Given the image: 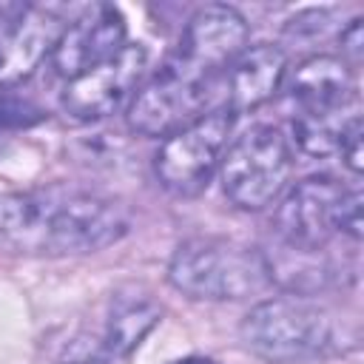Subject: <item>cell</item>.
<instances>
[{"mask_svg": "<svg viewBox=\"0 0 364 364\" xmlns=\"http://www.w3.org/2000/svg\"><path fill=\"white\" fill-rule=\"evenodd\" d=\"M128 233L114 199L68 188L0 193V245L34 256L97 253Z\"/></svg>", "mask_w": 364, "mask_h": 364, "instance_id": "cell-1", "label": "cell"}, {"mask_svg": "<svg viewBox=\"0 0 364 364\" xmlns=\"http://www.w3.org/2000/svg\"><path fill=\"white\" fill-rule=\"evenodd\" d=\"M168 282L202 301H239L262 293L273 276L259 247L236 239L196 236L182 242L168 262Z\"/></svg>", "mask_w": 364, "mask_h": 364, "instance_id": "cell-2", "label": "cell"}, {"mask_svg": "<svg viewBox=\"0 0 364 364\" xmlns=\"http://www.w3.org/2000/svg\"><path fill=\"white\" fill-rule=\"evenodd\" d=\"M239 338L262 361L299 364L330 344V318L304 296H273L247 310L239 324Z\"/></svg>", "mask_w": 364, "mask_h": 364, "instance_id": "cell-3", "label": "cell"}, {"mask_svg": "<svg viewBox=\"0 0 364 364\" xmlns=\"http://www.w3.org/2000/svg\"><path fill=\"white\" fill-rule=\"evenodd\" d=\"M293 145L276 125H253L236 136L222 162V191L242 210H262L273 205L293 173Z\"/></svg>", "mask_w": 364, "mask_h": 364, "instance_id": "cell-4", "label": "cell"}, {"mask_svg": "<svg viewBox=\"0 0 364 364\" xmlns=\"http://www.w3.org/2000/svg\"><path fill=\"white\" fill-rule=\"evenodd\" d=\"M216 77H208L168 54V60L136 88L134 100L128 102V128L139 136H171L205 111L216 108Z\"/></svg>", "mask_w": 364, "mask_h": 364, "instance_id": "cell-5", "label": "cell"}, {"mask_svg": "<svg viewBox=\"0 0 364 364\" xmlns=\"http://www.w3.org/2000/svg\"><path fill=\"white\" fill-rule=\"evenodd\" d=\"M233 125H236V114L216 105L202 117H196L193 122H188L185 128L165 136L154 159L159 185L173 196L202 193L210 185L213 173L219 171Z\"/></svg>", "mask_w": 364, "mask_h": 364, "instance_id": "cell-6", "label": "cell"}, {"mask_svg": "<svg viewBox=\"0 0 364 364\" xmlns=\"http://www.w3.org/2000/svg\"><path fill=\"white\" fill-rule=\"evenodd\" d=\"M347 191L333 176L316 173L296 182L276 205L273 230L293 253H318L341 230Z\"/></svg>", "mask_w": 364, "mask_h": 364, "instance_id": "cell-7", "label": "cell"}, {"mask_svg": "<svg viewBox=\"0 0 364 364\" xmlns=\"http://www.w3.org/2000/svg\"><path fill=\"white\" fill-rule=\"evenodd\" d=\"M148 74V48L142 43H125L111 60L102 65L68 80L60 105L77 122H97L119 108H128L136 88Z\"/></svg>", "mask_w": 364, "mask_h": 364, "instance_id": "cell-8", "label": "cell"}, {"mask_svg": "<svg viewBox=\"0 0 364 364\" xmlns=\"http://www.w3.org/2000/svg\"><path fill=\"white\" fill-rule=\"evenodd\" d=\"M125 34H128V26L117 6H108V3L85 6L63 28L51 51V65L65 82L77 80L80 74L111 60L128 43Z\"/></svg>", "mask_w": 364, "mask_h": 364, "instance_id": "cell-9", "label": "cell"}, {"mask_svg": "<svg viewBox=\"0 0 364 364\" xmlns=\"http://www.w3.org/2000/svg\"><path fill=\"white\" fill-rule=\"evenodd\" d=\"M247 37L250 28L239 9L228 3H208L188 17L171 54L185 65L219 80L230 60L247 46Z\"/></svg>", "mask_w": 364, "mask_h": 364, "instance_id": "cell-10", "label": "cell"}, {"mask_svg": "<svg viewBox=\"0 0 364 364\" xmlns=\"http://www.w3.org/2000/svg\"><path fill=\"white\" fill-rule=\"evenodd\" d=\"M287 77V54L273 43L245 46L230 65L222 71L216 91H222V108L230 114H245L267 100H273Z\"/></svg>", "mask_w": 364, "mask_h": 364, "instance_id": "cell-11", "label": "cell"}, {"mask_svg": "<svg viewBox=\"0 0 364 364\" xmlns=\"http://www.w3.org/2000/svg\"><path fill=\"white\" fill-rule=\"evenodd\" d=\"M68 11L63 6H26V11L3 28V63L0 82L26 80L43 57H48L68 26Z\"/></svg>", "mask_w": 364, "mask_h": 364, "instance_id": "cell-12", "label": "cell"}, {"mask_svg": "<svg viewBox=\"0 0 364 364\" xmlns=\"http://www.w3.org/2000/svg\"><path fill=\"white\" fill-rule=\"evenodd\" d=\"M282 88L299 111H333L355 102L353 68L336 54H313L287 68Z\"/></svg>", "mask_w": 364, "mask_h": 364, "instance_id": "cell-13", "label": "cell"}, {"mask_svg": "<svg viewBox=\"0 0 364 364\" xmlns=\"http://www.w3.org/2000/svg\"><path fill=\"white\" fill-rule=\"evenodd\" d=\"M361 122L358 102L333 108V111H299L293 117V142L307 156H333L341 151L350 128Z\"/></svg>", "mask_w": 364, "mask_h": 364, "instance_id": "cell-14", "label": "cell"}, {"mask_svg": "<svg viewBox=\"0 0 364 364\" xmlns=\"http://www.w3.org/2000/svg\"><path fill=\"white\" fill-rule=\"evenodd\" d=\"M159 316L162 310L145 296H117V304L105 327V338L100 344L108 361L114 364L119 358H128L142 344V338L156 327Z\"/></svg>", "mask_w": 364, "mask_h": 364, "instance_id": "cell-15", "label": "cell"}, {"mask_svg": "<svg viewBox=\"0 0 364 364\" xmlns=\"http://www.w3.org/2000/svg\"><path fill=\"white\" fill-rule=\"evenodd\" d=\"M338 43H341V60H344L350 68H355L358 60H361V54H364V28H361V17H353V20L341 28Z\"/></svg>", "mask_w": 364, "mask_h": 364, "instance_id": "cell-16", "label": "cell"}, {"mask_svg": "<svg viewBox=\"0 0 364 364\" xmlns=\"http://www.w3.org/2000/svg\"><path fill=\"white\" fill-rule=\"evenodd\" d=\"M341 236H347L350 242L358 245L361 239V191L353 188L347 191V199H344V210H341Z\"/></svg>", "mask_w": 364, "mask_h": 364, "instance_id": "cell-17", "label": "cell"}, {"mask_svg": "<svg viewBox=\"0 0 364 364\" xmlns=\"http://www.w3.org/2000/svg\"><path fill=\"white\" fill-rule=\"evenodd\" d=\"M338 154H341L344 165L358 176L361 173V122H355L350 128V134H347V139H344V145H341Z\"/></svg>", "mask_w": 364, "mask_h": 364, "instance_id": "cell-18", "label": "cell"}, {"mask_svg": "<svg viewBox=\"0 0 364 364\" xmlns=\"http://www.w3.org/2000/svg\"><path fill=\"white\" fill-rule=\"evenodd\" d=\"M171 364H216L213 358H205V355H185V358H176Z\"/></svg>", "mask_w": 364, "mask_h": 364, "instance_id": "cell-19", "label": "cell"}, {"mask_svg": "<svg viewBox=\"0 0 364 364\" xmlns=\"http://www.w3.org/2000/svg\"><path fill=\"white\" fill-rule=\"evenodd\" d=\"M23 11H26V9H23ZM17 17H20V14H17ZM17 17H14V20H17ZM14 20H6V23H0V63H3V28H6L9 23H14Z\"/></svg>", "mask_w": 364, "mask_h": 364, "instance_id": "cell-20", "label": "cell"}]
</instances>
